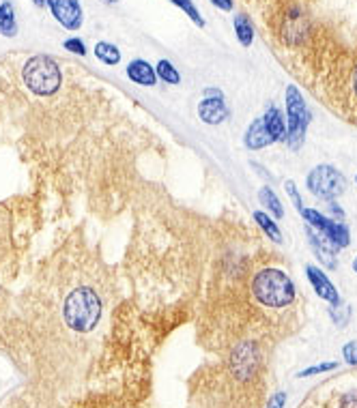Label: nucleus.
I'll return each instance as SVG.
<instances>
[{"label": "nucleus", "instance_id": "nucleus-1", "mask_svg": "<svg viewBox=\"0 0 357 408\" xmlns=\"http://www.w3.org/2000/svg\"><path fill=\"white\" fill-rule=\"evenodd\" d=\"M252 299L269 312H282L297 303V288L286 271L278 266H265L250 280Z\"/></svg>", "mask_w": 357, "mask_h": 408}, {"label": "nucleus", "instance_id": "nucleus-2", "mask_svg": "<svg viewBox=\"0 0 357 408\" xmlns=\"http://www.w3.org/2000/svg\"><path fill=\"white\" fill-rule=\"evenodd\" d=\"M22 82L26 84V88L31 93H35L39 97H52L54 93H58V88L63 84V71L54 58L37 54L24 63Z\"/></svg>", "mask_w": 357, "mask_h": 408}, {"label": "nucleus", "instance_id": "nucleus-3", "mask_svg": "<svg viewBox=\"0 0 357 408\" xmlns=\"http://www.w3.org/2000/svg\"><path fill=\"white\" fill-rule=\"evenodd\" d=\"M286 101V145L291 151H299L306 142V133L310 125V110L304 101V95L295 84H289L284 90Z\"/></svg>", "mask_w": 357, "mask_h": 408}, {"label": "nucleus", "instance_id": "nucleus-4", "mask_svg": "<svg viewBox=\"0 0 357 408\" xmlns=\"http://www.w3.org/2000/svg\"><path fill=\"white\" fill-rule=\"evenodd\" d=\"M306 187L312 196L325 200V202H333L338 200L344 189H346V179L344 174L336 168V166H329V164H321V166H314L308 177H306Z\"/></svg>", "mask_w": 357, "mask_h": 408}, {"label": "nucleus", "instance_id": "nucleus-5", "mask_svg": "<svg viewBox=\"0 0 357 408\" xmlns=\"http://www.w3.org/2000/svg\"><path fill=\"white\" fill-rule=\"evenodd\" d=\"M299 213H301L306 226H310L312 230H316V232L325 234L327 239H331L340 249H344V247L351 245V230H348V226H346L344 221L331 219V217L323 215L321 211H316V209H306V206H304Z\"/></svg>", "mask_w": 357, "mask_h": 408}, {"label": "nucleus", "instance_id": "nucleus-6", "mask_svg": "<svg viewBox=\"0 0 357 408\" xmlns=\"http://www.w3.org/2000/svg\"><path fill=\"white\" fill-rule=\"evenodd\" d=\"M198 116L205 125H222L230 118V108L219 88H205V99L198 103Z\"/></svg>", "mask_w": 357, "mask_h": 408}, {"label": "nucleus", "instance_id": "nucleus-7", "mask_svg": "<svg viewBox=\"0 0 357 408\" xmlns=\"http://www.w3.org/2000/svg\"><path fill=\"white\" fill-rule=\"evenodd\" d=\"M306 276H308V282L312 284L316 297H321L323 301H327L331 308H340L342 305V299L338 295V288L331 284V280L327 278V273L323 268H319L316 264H308L306 266Z\"/></svg>", "mask_w": 357, "mask_h": 408}, {"label": "nucleus", "instance_id": "nucleus-8", "mask_svg": "<svg viewBox=\"0 0 357 408\" xmlns=\"http://www.w3.org/2000/svg\"><path fill=\"white\" fill-rule=\"evenodd\" d=\"M50 9L54 20L67 31H78L82 26V5L80 0H50Z\"/></svg>", "mask_w": 357, "mask_h": 408}, {"label": "nucleus", "instance_id": "nucleus-9", "mask_svg": "<svg viewBox=\"0 0 357 408\" xmlns=\"http://www.w3.org/2000/svg\"><path fill=\"white\" fill-rule=\"evenodd\" d=\"M306 234H308V243H310L312 251L319 256V262L323 266H327V268H336L338 266V258L336 256H338L340 247L331 239H327L325 234L312 230L310 226H306Z\"/></svg>", "mask_w": 357, "mask_h": 408}, {"label": "nucleus", "instance_id": "nucleus-10", "mask_svg": "<svg viewBox=\"0 0 357 408\" xmlns=\"http://www.w3.org/2000/svg\"><path fill=\"white\" fill-rule=\"evenodd\" d=\"M0 408H58V406L50 395H46L41 391L22 389V391H16L14 395H9L7 399H3Z\"/></svg>", "mask_w": 357, "mask_h": 408}, {"label": "nucleus", "instance_id": "nucleus-11", "mask_svg": "<svg viewBox=\"0 0 357 408\" xmlns=\"http://www.w3.org/2000/svg\"><path fill=\"white\" fill-rule=\"evenodd\" d=\"M244 145H246L250 151H261V149L274 145L271 135H269V131H267V127H265L263 116H259V118L252 120V125L248 127V131H246V135H244Z\"/></svg>", "mask_w": 357, "mask_h": 408}, {"label": "nucleus", "instance_id": "nucleus-12", "mask_svg": "<svg viewBox=\"0 0 357 408\" xmlns=\"http://www.w3.org/2000/svg\"><path fill=\"white\" fill-rule=\"evenodd\" d=\"M263 120H265V127H267V131L271 135L274 145L286 142V135H289V131H286V116L282 114L280 108L269 105L267 112L263 114Z\"/></svg>", "mask_w": 357, "mask_h": 408}, {"label": "nucleus", "instance_id": "nucleus-13", "mask_svg": "<svg viewBox=\"0 0 357 408\" xmlns=\"http://www.w3.org/2000/svg\"><path fill=\"white\" fill-rule=\"evenodd\" d=\"M128 78L140 86H155V82H157L155 69L145 58H136L128 65Z\"/></svg>", "mask_w": 357, "mask_h": 408}, {"label": "nucleus", "instance_id": "nucleus-14", "mask_svg": "<svg viewBox=\"0 0 357 408\" xmlns=\"http://www.w3.org/2000/svg\"><path fill=\"white\" fill-rule=\"evenodd\" d=\"M232 26H234L237 41H239L244 48H250L254 43V26H252V22H250V18L246 14H237L232 18Z\"/></svg>", "mask_w": 357, "mask_h": 408}, {"label": "nucleus", "instance_id": "nucleus-15", "mask_svg": "<svg viewBox=\"0 0 357 408\" xmlns=\"http://www.w3.org/2000/svg\"><path fill=\"white\" fill-rule=\"evenodd\" d=\"M259 200H261V204L265 206V213H269L276 221L284 217V206H282L280 198L276 196V192H274L269 185L261 187V192H259Z\"/></svg>", "mask_w": 357, "mask_h": 408}, {"label": "nucleus", "instance_id": "nucleus-16", "mask_svg": "<svg viewBox=\"0 0 357 408\" xmlns=\"http://www.w3.org/2000/svg\"><path fill=\"white\" fill-rule=\"evenodd\" d=\"M252 219L259 224V228L265 232L267 239H271L274 243H282V230H280L278 221H276L271 215H267L265 211H254V213H252Z\"/></svg>", "mask_w": 357, "mask_h": 408}, {"label": "nucleus", "instance_id": "nucleus-17", "mask_svg": "<svg viewBox=\"0 0 357 408\" xmlns=\"http://www.w3.org/2000/svg\"><path fill=\"white\" fill-rule=\"evenodd\" d=\"M0 35H5V37H16L18 35L16 9H14V3H9V0L0 5Z\"/></svg>", "mask_w": 357, "mask_h": 408}, {"label": "nucleus", "instance_id": "nucleus-18", "mask_svg": "<svg viewBox=\"0 0 357 408\" xmlns=\"http://www.w3.org/2000/svg\"><path fill=\"white\" fill-rule=\"evenodd\" d=\"M95 56L108 67H114V65L121 63V50H118L114 43H108V41H99L95 46Z\"/></svg>", "mask_w": 357, "mask_h": 408}, {"label": "nucleus", "instance_id": "nucleus-19", "mask_svg": "<svg viewBox=\"0 0 357 408\" xmlns=\"http://www.w3.org/2000/svg\"><path fill=\"white\" fill-rule=\"evenodd\" d=\"M155 73H157V78H162V82H166V84H172V86L181 84V73H179V69H177L168 58H162V61L157 63Z\"/></svg>", "mask_w": 357, "mask_h": 408}, {"label": "nucleus", "instance_id": "nucleus-20", "mask_svg": "<svg viewBox=\"0 0 357 408\" xmlns=\"http://www.w3.org/2000/svg\"><path fill=\"white\" fill-rule=\"evenodd\" d=\"M170 3L175 5V7H179L198 28H202L205 26V20H202V16H200V11H198V7L192 3V0H170Z\"/></svg>", "mask_w": 357, "mask_h": 408}, {"label": "nucleus", "instance_id": "nucleus-21", "mask_svg": "<svg viewBox=\"0 0 357 408\" xmlns=\"http://www.w3.org/2000/svg\"><path fill=\"white\" fill-rule=\"evenodd\" d=\"M284 189H286V194H289V198H291V202H293V206L297 209V213L304 209V200H301V194H299V187L295 185V181H291V179H286L284 181Z\"/></svg>", "mask_w": 357, "mask_h": 408}, {"label": "nucleus", "instance_id": "nucleus-22", "mask_svg": "<svg viewBox=\"0 0 357 408\" xmlns=\"http://www.w3.org/2000/svg\"><path fill=\"white\" fill-rule=\"evenodd\" d=\"M338 367V363H321V365H312V367H308V370H304L299 376L301 378H308V376H314V374H323V372H331V370H336Z\"/></svg>", "mask_w": 357, "mask_h": 408}, {"label": "nucleus", "instance_id": "nucleus-23", "mask_svg": "<svg viewBox=\"0 0 357 408\" xmlns=\"http://www.w3.org/2000/svg\"><path fill=\"white\" fill-rule=\"evenodd\" d=\"M63 48L69 50V52H76L78 56H86V46H84L82 39H67V41L63 43Z\"/></svg>", "mask_w": 357, "mask_h": 408}, {"label": "nucleus", "instance_id": "nucleus-24", "mask_svg": "<svg viewBox=\"0 0 357 408\" xmlns=\"http://www.w3.org/2000/svg\"><path fill=\"white\" fill-rule=\"evenodd\" d=\"M342 355H344L346 363L357 365V342H348V344L342 348Z\"/></svg>", "mask_w": 357, "mask_h": 408}, {"label": "nucleus", "instance_id": "nucleus-25", "mask_svg": "<svg viewBox=\"0 0 357 408\" xmlns=\"http://www.w3.org/2000/svg\"><path fill=\"white\" fill-rule=\"evenodd\" d=\"M348 86H351V95H353V101L357 103V61L351 69V80H348Z\"/></svg>", "mask_w": 357, "mask_h": 408}, {"label": "nucleus", "instance_id": "nucleus-26", "mask_svg": "<svg viewBox=\"0 0 357 408\" xmlns=\"http://www.w3.org/2000/svg\"><path fill=\"white\" fill-rule=\"evenodd\" d=\"M284 402H286V393H284V391H282V393H276V395L269 399L267 408H284Z\"/></svg>", "mask_w": 357, "mask_h": 408}, {"label": "nucleus", "instance_id": "nucleus-27", "mask_svg": "<svg viewBox=\"0 0 357 408\" xmlns=\"http://www.w3.org/2000/svg\"><path fill=\"white\" fill-rule=\"evenodd\" d=\"M211 3H213L217 9H222V11H232V7H234L232 0H211Z\"/></svg>", "mask_w": 357, "mask_h": 408}, {"label": "nucleus", "instance_id": "nucleus-28", "mask_svg": "<svg viewBox=\"0 0 357 408\" xmlns=\"http://www.w3.org/2000/svg\"><path fill=\"white\" fill-rule=\"evenodd\" d=\"M33 3H35L37 7H41V9H46V7H50V0H33Z\"/></svg>", "mask_w": 357, "mask_h": 408}, {"label": "nucleus", "instance_id": "nucleus-29", "mask_svg": "<svg viewBox=\"0 0 357 408\" xmlns=\"http://www.w3.org/2000/svg\"><path fill=\"white\" fill-rule=\"evenodd\" d=\"M353 271H355V273H357V258L353 260Z\"/></svg>", "mask_w": 357, "mask_h": 408}, {"label": "nucleus", "instance_id": "nucleus-30", "mask_svg": "<svg viewBox=\"0 0 357 408\" xmlns=\"http://www.w3.org/2000/svg\"><path fill=\"white\" fill-rule=\"evenodd\" d=\"M103 3H112L114 5V3H118V0H103Z\"/></svg>", "mask_w": 357, "mask_h": 408}, {"label": "nucleus", "instance_id": "nucleus-31", "mask_svg": "<svg viewBox=\"0 0 357 408\" xmlns=\"http://www.w3.org/2000/svg\"><path fill=\"white\" fill-rule=\"evenodd\" d=\"M355 183H357V174H355Z\"/></svg>", "mask_w": 357, "mask_h": 408}]
</instances>
